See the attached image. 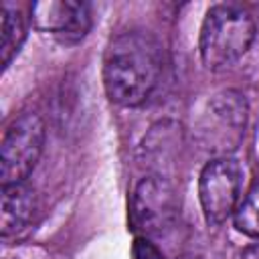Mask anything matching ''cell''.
<instances>
[{"mask_svg":"<svg viewBox=\"0 0 259 259\" xmlns=\"http://www.w3.org/2000/svg\"><path fill=\"white\" fill-rule=\"evenodd\" d=\"M164 71V49L146 30L115 34L103 55V89L109 101L138 107L156 91Z\"/></svg>","mask_w":259,"mask_h":259,"instance_id":"1","label":"cell"},{"mask_svg":"<svg viewBox=\"0 0 259 259\" xmlns=\"http://www.w3.org/2000/svg\"><path fill=\"white\" fill-rule=\"evenodd\" d=\"M257 28L253 16L237 4L208 8L198 38L200 61L208 71H223L247 55Z\"/></svg>","mask_w":259,"mask_h":259,"instance_id":"2","label":"cell"},{"mask_svg":"<svg viewBox=\"0 0 259 259\" xmlns=\"http://www.w3.org/2000/svg\"><path fill=\"white\" fill-rule=\"evenodd\" d=\"M247 121L249 105L245 95L237 89H223L206 101L196 121V142L214 158L231 156L245 138Z\"/></svg>","mask_w":259,"mask_h":259,"instance_id":"3","label":"cell"},{"mask_svg":"<svg viewBox=\"0 0 259 259\" xmlns=\"http://www.w3.org/2000/svg\"><path fill=\"white\" fill-rule=\"evenodd\" d=\"M45 134V121L34 111H24L8 123L0 144L2 186L26 182L40 160Z\"/></svg>","mask_w":259,"mask_h":259,"instance_id":"4","label":"cell"},{"mask_svg":"<svg viewBox=\"0 0 259 259\" xmlns=\"http://www.w3.org/2000/svg\"><path fill=\"white\" fill-rule=\"evenodd\" d=\"M178 219V194L170 178L144 176L130 200V225L138 237H158L174 227Z\"/></svg>","mask_w":259,"mask_h":259,"instance_id":"5","label":"cell"},{"mask_svg":"<svg viewBox=\"0 0 259 259\" xmlns=\"http://www.w3.org/2000/svg\"><path fill=\"white\" fill-rule=\"evenodd\" d=\"M243 168L231 158H212L204 164L198 176V198L206 223L221 225L235 214L241 202Z\"/></svg>","mask_w":259,"mask_h":259,"instance_id":"6","label":"cell"},{"mask_svg":"<svg viewBox=\"0 0 259 259\" xmlns=\"http://www.w3.org/2000/svg\"><path fill=\"white\" fill-rule=\"evenodd\" d=\"M30 22L36 30L65 45L81 42L93 24L91 8L79 0H40L30 6Z\"/></svg>","mask_w":259,"mask_h":259,"instance_id":"7","label":"cell"},{"mask_svg":"<svg viewBox=\"0 0 259 259\" xmlns=\"http://www.w3.org/2000/svg\"><path fill=\"white\" fill-rule=\"evenodd\" d=\"M180 125L174 121H158L156 125H152L140 146L142 166L148 168L150 174L166 176L164 168L172 164V158L176 156L180 146Z\"/></svg>","mask_w":259,"mask_h":259,"instance_id":"8","label":"cell"},{"mask_svg":"<svg viewBox=\"0 0 259 259\" xmlns=\"http://www.w3.org/2000/svg\"><path fill=\"white\" fill-rule=\"evenodd\" d=\"M36 212V194L26 182L4 184L0 204V233L2 237L24 231Z\"/></svg>","mask_w":259,"mask_h":259,"instance_id":"9","label":"cell"},{"mask_svg":"<svg viewBox=\"0 0 259 259\" xmlns=\"http://www.w3.org/2000/svg\"><path fill=\"white\" fill-rule=\"evenodd\" d=\"M26 38V16L12 6L2 4V24H0V55H2V67L6 69L12 59L18 55L22 42Z\"/></svg>","mask_w":259,"mask_h":259,"instance_id":"10","label":"cell"},{"mask_svg":"<svg viewBox=\"0 0 259 259\" xmlns=\"http://www.w3.org/2000/svg\"><path fill=\"white\" fill-rule=\"evenodd\" d=\"M237 231L251 239H259V178L251 184L245 198H241L233 214Z\"/></svg>","mask_w":259,"mask_h":259,"instance_id":"11","label":"cell"},{"mask_svg":"<svg viewBox=\"0 0 259 259\" xmlns=\"http://www.w3.org/2000/svg\"><path fill=\"white\" fill-rule=\"evenodd\" d=\"M132 259H164V255L150 239L136 237L132 245Z\"/></svg>","mask_w":259,"mask_h":259,"instance_id":"12","label":"cell"},{"mask_svg":"<svg viewBox=\"0 0 259 259\" xmlns=\"http://www.w3.org/2000/svg\"><path fill=\"white\" fill-rule=\"evenodd\" d=\"M241 259H259V243H255V245L247 247V249L243 251Z\"/></svg>","mask_w":259,"mask_h":259,"instance_id":"13","label":"cell"}]
</instances>
